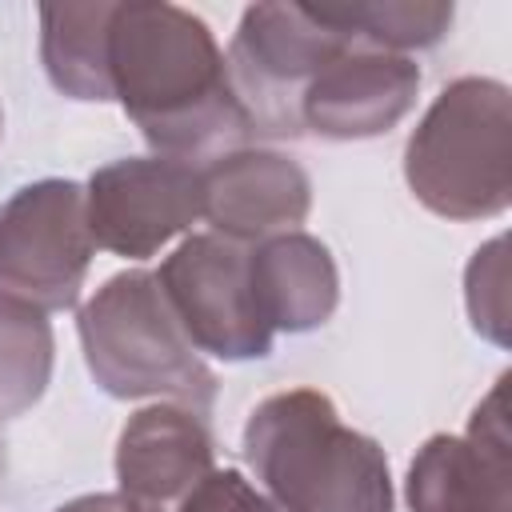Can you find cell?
Returning <instances> with one entry per match:
<instances>
[{"instance_id":"cell-2","label":"cell","mask_w":512,"mask_h":512,"mask_svg":"<svg viewBox=\"0 0 512 512\" xmlns=\"http://www.w3.org/2000/svg\"><path fill=\"white\" fill-rule=\"evenodd\" d=\"M92 188H100L96 200L104 208L100 236L120 252H148L156 240H164L172 228H180V220L196 212V188L184 168H168L156 196H140L136 164L108 168Z\"/></svg>"},{"instance_id":"cell-1","label":"cell","mask_w":512,"mask_h":512,"mask_svg":"<svg viewBox=\"0 0 512 512\" xmlns=\"http://www.w3.org/2000/svg\"><path fill=\"white\" fill-rule=\"evenodd\" d=\"M248 456L296 512H388V476L368 440L340 432L324 400L300 392L260 408Z\"/></svg>"},{"instance_id":"cell-3","label":"cell","mask_w":512,"mask_h":512,"mask_svg":"<svg viewBox=\"0 0 512 512\" xmlns=\"http://www.w3.org/2000/svg\"><path fill=\"white\" fill-rule=\"evenodd\" d=\"M188 512H268L244 484L236 472H224V476H212L204 484V492L196 496V504L188 500Z\"/></svg>"}]
</instances>
